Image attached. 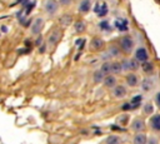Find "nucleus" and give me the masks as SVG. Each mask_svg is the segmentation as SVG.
I'll return each mask as SVG.
<instances>
[{
	"instance_id": "1",
	"label": "nucleus",
	"mask_w": 160,
	"mask_h": 144,
	"mask_svg": "<svg viewBox=\"0 0 160 144\" xmlns=\"http://www.w3.org/2000/svg\"><path fill=\"white\" fill-rule=\"evenodd\" d=\"M120 46L124 53H131L134 48V40L131 36H122L120 40Z\"/></svg>"
},
{
	"instance_id": "2",
	"label": "nucleus",
	"mask_w": 160,
	"mask_h": 144,
	"mask_svg": "<svg viewBox=\"0 0 160 144\" xmlns=\"http://www.w3.org/2000/svg\"><path fill=\"white\" fill-rule=\"evenodd\" d=\"M44 9H45V11L48 14L52 15V14H55L58 11V3L55 0H46L44 3Z\"/></svg>"
},
{
	"instance_id": "3",
	"label": "nucleus",
	"mask_w": 160,
	"mask_h": 144,
	"mask_svg": "<svg viewBox=\"0 0 160 144\" xmlns=\"http://www.w3.org/2000/svg\"><path fill=\"white\" fill-rule=\"evenodd\" d=\"M130 126H131V130H134L135 133H139V131H142L145 129V121L140 118H136L132 120Z\"/></svg>"
},
{
	"instance_id": "4",
	"label": "nucleus",
	"mask_w": 160,
	"mask_h": 144,
	"mask_svg": "<svg viewBox=\"0 0 160 144\" xmlns=\"http://www.w3.org/2000/svg\"><path fill=\"white\" fill-rule=\"evenodd\" d=\"M94 11L99 16H105L106 13H108V5L104 1H99V3H96L95 8H94Z\"/></svg>"
},
{
	"instance_id": "5",
	"label": "nucleus",
	"mask_w": 160,
	"mask_h": 144,
	"mask_svg": "<svg viewBox=\"0 0 160 144\" xmlns=\"http://www.w3.org/2000/svg\"><path fill=\"white\" fill-rule=\"evenodd\" d=\"M122 69L125 70H136L139 68V61L136 59H130V60H125L124 63H121Z\"/></svg>"
},
{
	"instance_id": "6",
	"label": "nucleus",
	"mask_w": 160,
	"mask_h": 144,
	"mask_svg": "<svg viewBox=\"0 0 160 144\" xmlns=\"http://www.w3.org/2000/svg\"><path fill=\"white\" fill-rule=\"evenodd\" d=\"M112 95L115 98H124L126 95V88L124 85H114L112 86Z\"/></svg>"
},
{
	"instance_id": "7",
	"label": "nucleus",
	"mask_w": 160,
	"mask_h": 144,
	"mask_svg": "<svg viewBox=\"0 0 160 144\" xmlns=\"http://www.w3.org/2000/svg\"><path fill=\"white\" fill-rule=\"evenodd\" d=\"M42 26H44V20L41 18L35 19L34 23H32V25H31V33L32 34H39L42 30Z\"/></svg>"
},
{
	"instance_id": "8",
	"label": "nucleus",
	"mask_w": 160,
	"mask_h": 144,
	"mask_svg": "<svg viewBox=\"0 0 160 144\" xmlns=\"http://www.w3.org/2000/svg\"><path fill=\"white\" fill-rule=\"evenodd\" d=\"M135 58H136V60L138 61H140V63H144V61H146L148 60V51H146V49L145 48H138V50L135 51Z\"/></svg>"
},
{
	"instance_id": "9",
	"label": "nucleus",
	"mask_w": 160,
	"mask_h": 144,
	"mask_svg": "<svg viewBox=\"0 0 160 144\" xmlns=\"http://www.w3.org/2000/svg\"><path fill=\"white\" fill-rule=\"evenodd\" d=\"M60 36H61V31H60V30H58V29L52 30V33L49 35V44H50L51 46L55 45V44L60 40Z\"/></svg>"
},
{
	"instance_id": "10",
	"label": "nucleus",
	"mask_w": 160,
	"mask_h": 144,
	"mask_svg": "<svg viewBox=\"0 0 160 144\" xmlns=\"http://www.w3.org/2000/svg\"><path fill=\"white\" fill-rule=\"evenodd\" d=\"M150 126L156 130V131H160V114H155L151 116L150 119Z\"/></svg>"
},
{
	"instance_id": "11",
	"label": "nucleus",
	"mask_w": 160,
	"mask_h": 144,
	"mask_svg": "<svg viewBox=\"0 0 160 144\" xmlns=\"http://www.w3.org/2000/svg\"><path fill=\"white\" fill-rule=\"evenodd\" d=\"M102 83L105 84V86H106V88H112L114 85H116V78H115L114 75L108 74V75H105V76H104Z\"/></svg>"
},
{
	"instance_id": "12",
	"label": "nucleus",
	"mask_w": 160,
	"mask_h": 144,
	"mask_svg": "<svg viewBox=\"0 0 160 144\" xmlns=\"http://www.w3.org/2000/svg\"><path fill=\"white\" fill-rule=\"evenodd\" d=\"M115 28L119 31H126L128 30V21L125 19H116L115 20Z\"/></svg>"
},
{
	"instance_id": "13",
	"label": "nucleus",
	"mask_w": 160,
	"mask_h": 144,
	"mask_svg": "<svg viewBox=\"0 0 160 144\" xmlns=\"http://www.w3.org/2000/svg\"><path fill=\"white\" fill-rule=\"evenodd\" d=\"M141 101H142V95H141V94H138V95L132 96V99L130 100V105H131V109L134 110V109L139 108V106H140V104H141Z\"/></svg>"
},
{
	"instance_id": "14",
	"label": "nucleus",
	"mask_w": 160,
	"mask_h": 144,
	"mask_svg": "<svg viewBox=\"0 0 160 144\" xmlns=\"http://www.w3.org/2000/svg\"><path fill=\"white\" fill-rule=\"evenodd\" d=\"M102 45H104V41H102L100 38H94V39L90 41V48H91L92 50H99V49L102 48Z\"/></svg>"
},
{
	"instance_id": "15",
	"label": "nucleus",
	"mask_w": 160,
	"mask_h": 144,
	"mask_svg": "<svg viewBox=\"0 0 160 144\" xmlns=\"http://www.w3.org/2000/svg\"><path fill=\"white\" fill-rule=\"evenodd\" d=\"M146 140H148L146 135L139 131V133H136V134H135L132 143H134V144H146Z\"/></svg>"
},
{
	"instance_id": "16",
	"label": "nucleus",
	"mask_w": 160,
	"mask_h": 144,
	"mask_svg": "<svg viewBox=\"0 0 160 144\" xmlns=\"http://www.w3.org/2000/svg\"><path fill=\"white\" fill-rule=\"evenodd\" d=\"M125 80H126V84H128L129 86H136L138 83H139V79H138V76H136L135 74H129V75H126Z\"/></svg>"
},
{
	"instance_id": "17",
	"label": "nucleus",
	"mask_w": 160,
	"mask_h": 144,
	"mask_svg": "<svg viewBox=\"0 0 160 144\" xmlns=\"http://www.w3.org/2000/svg\"><path fill=\"white\" fill-rule=\"evenodd\" d=\"M152 86H154V81L150 78H146L141 81V88L144 91H150L152 89Z\"/></svg>"
},
{
	"instance_id": "18",
	"label": "nucleus",
	"mask_w": 160,
	"mask_h": 144,
	"mask_svg": "<svg viewBox=\"0 0 160 144\" xmlns=\"http://www.w3.org/2000/svg\"><path fill=\"white\" fill-rule=\"evenodd\" d=\"M90 6H91L90 0H82L81 4L79 5V11H81V13H86V11L90 10Z\"/></svg>"
},
{
	"instance_id": "19",
	"label": "nucleus",
	"mask_w": 160,
	"mask_h": 144,
	"mask_svg": "<svg viewBox=\"0 0 160 144\" xmlns=\"http://www.w3.org/2000/svg\"><path fill=\"white\" fill-rule=\"evenodd\" d=\"M104 76H105V74L101 71V70H96L94 74H92V79H94V81L95 83H102V80H104Z\"/></svg>"
},
{
	"instance_id": "20",
	"label": "nucleus",
	"mask_w": 160,
	"mask_h": 144,
	"mask_svg": "<svg viewBox=\"0 0 160 144\" xmlns=\"http://www.w3.org/2000/svg\"><path fill=\"white\" fill-rule=\"evenodd\" d=\"M122 71V66H121V63L119 61H115V63H111V73L112 74H119Z\"/></svg>"
},
{
	"instance_id": "21",
	"label": "nucleus",
	"mask_w": 160,
	"mask_h": 144,
	"mask_svg": "<svg viewBox=\"0 0 160 144\" xmlns=\"http://www.w3.org/2000/svg\"><path fill=\"white\" fill-rule=\"evenodd\" d=\"M105 75H108V74H110L111 73V63H109V61H106V63H104L102 65H101V69H100Z\"/></svg>"
},
{
	"instance_id": "22",
	"label": "nucleus",
	"mask_w": 160,
	"mask_h": 144,
	"mask_svg": "<svg viewBox=\"0 0 160 144\" xmlns=\"http://www.w3.org/2000/svg\"><path fill=\"white\" fill-rule=\"evenodd\" d=\"M141 68H142V70H144L145 73H151V71L154 70V65H152L151 63H149L148 60L142 63V66H141Z\"/></svg>"
},
{
	"instance_id": "23",
	"label": "nucleus",
	"mask_w": 160,
	"mask_h": 144,
	"mask_svg": "<svg viewBox=\"0 0 160 144\" xmlns=\"http://www.w3.org/2000/svg\"><path fill=\"white\" fill-rule=\"evenodd\" d=\"M120 143V138L116 135H110L106 139V144H119Z\"/></svg>"
},
{
	"instance_id": "24",
	"label": "nucleus",
	"mask_w": 160,
	"mask_h": 144,
	"mask_svg": "<svg viewBox=\"0 0 160 144\" xmlns=\"http://www.w3.org/2000/svg\"><path fill=\"white\" fill-rule=\"evenodd\" d=\"M99 28H100L101 30H105V31H109V30H111V26H110L109 21H106V20H102V21H100V23H99Z\"/></svg>"
},
{
	"instance_id": "25",
	"label": "nucleus",
	"mask_w": 160,
	"mask_h": 144,
	"mask_svg": "<svg viewBox=\"0 0 160 144\" xmlns=\"http://www.w3.org/2000/svg\"><path fill=\"white\" fill-rule=\"evenodd\" d=\"M75 30H76L78 33H82V31L85 30V23H84V21H78V23L75 24Z\"/></svg>"
},
{
	"instance_id": "26",
	"label": "nucleus",
	"mask_w": 160,
	"mask_h": 144,
	"mask_svg": "<svg viewBox=\"0 0 160 144\" xmlns=\"http://www.w3.org/2000/svg\"><path fill=\"white\" fill-rule=\"evenodd\" d=\"M152 111H154V106H152V104L146 103V104L144 105V113H145V114H151Z\"/></svg>"
},
{
	"instance_id": "27",
	"label": "nucleus",
	"mask_w": 160,
	"mask_h": 144,
	"mask_svg": "<svg viewBox=\"0 0 160 144\" xmlns=\"http://www.w3.org/2000/svg\"><path fill=\"white\" fill-rule=\"evenodd\" d=\"M121 109H122L124 111H129V110H132V109H131V105H130V103H125V104L121 106Z\"/></svg>"
},
{
	"instance_id": "28",
	"label": "nucleus",
	"mask_w": 160,
	"mask_h": 144,
	"mask_svg": "<svg viewBox=\"0 0 160 144\" xmlns=\"http://www.w3.org/2000/svg\"><path fill=\"white\" fill-rule=\"evenodd\" d=\"M128 120H129L128 115H121V116H119V123L125 124V123H128Z\"/></svg>"
},
{
	"instance_id": "29",
	"label": "nucleus",
	"mask_w": 160,
	"mask_h": 144,
	"mask_svg": "<svg viewBox=\"0 0 160 144\" xmlns=\"http://www.w3.org/2000/svg\"><path fill=\"white\" fill-rule=\"evenodd\" d=\"M156 143H158V140H156V138H155V136H150L149 141L146 140V144H156Z\"/></svg>"
},
{
	"instance_id": "30",
	"label": "nucleus",
	"mask_w": 160,
	"mask_h": 144,
	"mask_svg": "<svg viewBox=\"0 0 160 144\" xmlns=\"http://www.w3.org/2000/svg\"><path fill=\"white\" fill-rule=\"evenodd\" d=\"M155 103H156L158 106H160V91H158L156 95H155Z\"/></svg>"
},
{
	"instance_id": "31",
	"label": "nucleus",
	"mask_w": 160,
	"mask_h": 144,
	"mask_svg": "<svg viewBox=\"0 0 160 144\" xmlns=\"http://www.w3.org/2000/svg\"><path fill=\"white\" fill-rule=\"evenodd\" d=\"M82 44H84V39H79V40H76V45L78 46H82Z\"/></svg>"
},
{
	"instance_id": "32",
	"label": "nucleus",
	"mask_w": 160,
	"mask_h": 144,
	"mask_svg": "<svg viewBox=\"0 0 160 144\" xmlns=\"http://www.w3.org/2000/svg\"><path fill=\"white\" fill-rule=\"evenodd\" d=\"M60 3H61V4H64V5H66V4H69V3H70V0H60Z\"/></svg>"
},
{
	"instance_id": "33",
	"label": "nucleus",
	"mask_w": 160,
	"mask_h": 144,
	"mask_svg": "<svg viewBox=\"0 0 160 144\" xmlns=\"http://www.w3.org/2000/svg\"><path fill=\"white\" fill-rule=\"evenodd\" d=\"M1 31H8V26H1Z\"/></svg>"
}]
</instances>
